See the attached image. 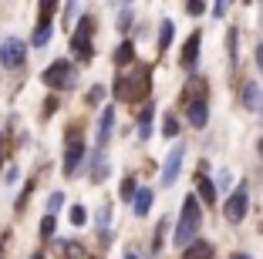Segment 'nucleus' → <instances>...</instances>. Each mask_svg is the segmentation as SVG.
<instances>
[{
	"mask_svg": "<svg viewBox=\"0 0 263 259\" xmlns=\"http://www.w3.org/2000/svg\"><path fill=\"white\" fill-rule=\"evenodd\" d=\"M199 226H202V212H199V198L196 195H189L186 202H182V215H179V222H176V236H172V243L176 246H193L196 243V232H199Z\"/></svg>",
	"mask_w": 263,
	"mask_h": 259,
	"instance_id": "1",
	"label": "nucleus"
},
{
	"mask_svg": "<svg viewBox=\"0 0 263 259\" xmlns=\"http://www.w3.org/2000/svg\"><path fill=\"white\" fill-rule=\"evenodd\" d=\"M148 88H152V77L148 71H135V74H122L115 81V98L122 101H135V98H145Z\"/></svg>",
	"mask_w": 263,
	"mask_h": 259,
	"instance_id": "2",
	"label": "nucleus"
},
{
	"mask_svg": "<svg viewBox=\"0 0 263 259\" xmlns=\"http://www.w3.org/2000/svg\"><path fill=\"white\" fill-rule=\"evenodd\" d=\"M91 31H95V21H91V17H81V21H78L74 37H71V51L78 54V61H91V57H95V47H91Z\"/></svg>",
	"mask_w": 263,
	"mask_h": 259,
	"instance_id": "3",
	"label": "nucleus"
},
{
	"mask_svg": "<svg viewBox=\"0 0 263 259\" xmlns=\"http://www.w3.org/2000/svg\"><path fill=\"white\" fill-rule=\"evenodd\" d=\"M44 84L47 88H58V91H64V88H71L74 84V64L71 61H51L44 68Z\"/></svg>",
	"mask_w": 263,
	"mask_h": 259,
	"instance_id": "4",
	"label": "nucleus"
},
{
	"mask_svg": "<svg viewBox=\"0 0 263 259\" xmlns=\"http://www.w3.org/2000/svg\"><path fill=\"white\" fill-rule=\"evenodd\" d=\"M247 209H250V195H247V185H240V189L226 198L223 212H226L230 222H243V219H247Z\"/></svg>",
	"mask_w": 263,
	"mask_h": 259,
	"instance_id": "5",
	"label": "nucleus"
},
{
	"mask_svg": "<svg viewBox=\"0 0 263 259\" xmlns=\"http://www.w3.org/2000/svg\"><path fill=\"white\" fill-rule=\"evenodd\" d=\"M24 54H27L24 41L10 37V41H4V44H0V64H4V68H21V64H24Z\"/></svg>",
	"mask_w": 263,
	"mask_h": 259,
	"instance_id": "6",
	"label": "nucleus"
},
{
	"mask_svg": "<svg viewBox=\"0 0 263 259\" xmlns=\"http://www.w3.org/2000/svg\"><path fill=\"white\" fill-rule=\"evenodd\" d=\"M182 158H186V145H176V148L169 152V158H165V165H162V185H172V182L179 178Z\"/></svg>",
	"mask_w": 263,
	"mask_h": 259,
	"instance_id": "7",
	"label": "nucleus"
},
{
	"mask_svg": "<svg viewBox=\"0 0 263 259\" xmlns=\"http://www.w3.org/2000/svg\"><path fill=\"white\" fill-rule=\"evenodd\" d=\"M81 158H85V145H81V138H68V155H64V175H74L78 165H81Z\"/></svg>",
	"mask_w": 263,
	"mask_h": 259,
	"instance_id": "8",
	"label": "nucleus"
},
{
	"mask_svg": "<svg viewBox=\"0 0 263 259\" xmlns=\"http://www.w3.org/2000/svg\"><path fill=\"white\" fill-rule=\"evenodd\" d=\"M182 259H213V243L196 239L193 246H186V249H182Z\"/></svg>",
	"mask_w": 263,
	"mask_h": 259,
	"instance_id": "9",
	"label": "nucleus"
},
{
	"mask_svg": "<svg viewBox=\"0 0 263 259\" xmlns=\"http://www.w3.org/2000/svg\"><path fill=\"white\" fill-rule=\"evenodd\" d=\"M186 114H189V125L202 128L206 118H209V105H206V101H193V105H186Z\"/></svg>",
	"mask_w": 263,
	"mask_h": 259,
	"instance_id": "10",
	"label": "nucleus"
},
{
	"mask_svg": "<svg viewBox=\"0 0 263 259\" xmlns=\"http://www.w3.org/2000/svg\"><path fill=\"white\" fill-rule=\"evenodd\" d=\"M111 125H115V108H105V114H101V122H98V145H105L111 135Z\"/></svg>",
	"mask_w": 263,
	"mask_h": 259,
	"instance_id": "11",
	"label": "nucleus"
},
{
	"mask_svg": "<svg viewBox=\"0 0 263 259\" xmlns=\"http://www.w3.org/2000/svg\"><path fill=\"white\" fill-rule=\"evenodd\" d=\"M199 31L196 34H189V41H186V51H182V64H186V68H193L196 64V57H199Z\"/></svg>",
	"mask_w": 263,
	"mask_h": 259,
	"instance_id": "12",
	"label": "nucleus"
},
{
	"mask_svg": "<svg viewBox=\"0 0 263 259\" xmlns=\"http://www.w3.org/2000/svg\"><path fill=\"white\" fill-rule=\"evenodd\" d=\"M132 57H135V47H132V41H122L115 51V64L118 68H125V64H132Z\"/></svg>",
	"mask_w": 263,
	"mask_h": 259,
	"instance_id": "13",
	"label": "nucleus"
},
{
	"mask_svg": "<svg viewBox=\"0 0 263 259\" xmlns=\"http://www.w3.org/2000/svg\"><path fill=\"white\" fill-rule=\"evenodd\" d=\"M148 206H152V189H139V195H135V215H148Z\"/></svg>",
	"mask_w": 263,
	"mask_h": 259,
	"instance_id": "14",
	"label": "nucleus"
},
{
	"mask_svg": "<svg viewBox=\"0 0 263 259\" xmlns=\"http://www.w3.org/2000/svg\"><path fill=\"white\" fill-rule=\"evenodd\" d=\"M118 195H122V202H132V198L139 195V185H135V178H122V189H118Z\"/></svg>",
	"mask_w": 263,
	"mask_h": 259,
	"instance_id": "15",
	"label": "nucleus"
},
{
	"mask_svg": "<svg viewBox=\"0 0 263 259\" xmlns=\"http://www.w3.org/2000/svg\"><path fill=\"white\" fill-rule=\"evenodd\" d=\"M47 41H51V21H47V24H37V31H34L31 44H34V47H41V44H47Z\"/></svg>",
	"mask_w": 263,
	"mask_h": 259,
	"instance_id": "16",
	"label": "nucleus"
},
{
	"mask_svg": "<svg viewBox=\"0 0 263 259\" xmlns=\"http://www.w3.org/2000/svg\"><path fill=\"white\" fill-rule=\"evenodd\" d=\"M54 229H58V219H54V212H47L44 219H41V239H51Z\"/></svg>",
	"mask_w": 263,
	"mask_h": 259,
	"instance_id": "17",
	"label": "nucleus"
},
{
	"mask_svg": "<svg viewBox=\"0 0 263 259\" xmlns=\"http://www.w3.org/2000/svg\"><path fill=\"white\" fill-rule=\"evenodd\" d=\"M199 198L202 202H216V185L209 178H199Z\"/></svg>",
	"mask_w": 263,
	"mask_h": 259,
	"instance_id": "18",
	"label": "nucleus"
},
{
	"mask_svg": "<svg viewBox=\"0 0 263 259\" xmlns=\"http://www.w3.org/2000/svg\"><path fill=\"white\" fill-rule=\"evenodd\" d=\"M172 21H162V31H159V51H165V47L172 44Z\"/></svg>",
	"mask_w": 263,
	"mask_h": 259,
	"instance_id": "19",
	"label": "nucleus"
},
{
	"mask_svg": "<svg viewBox=\"0 0 263 259\" xmlns=\"http://www.w3.org/2000/svg\"><path fill=\"white\" fill-rule=\"evenodd\" d=\"M162 135H169V138L179 135V118H176V114H165V118H162Z\"/></svg>",
	"mask_w": 263,
	"mask_h": 259,
	"instance_id": "20",
	"label": "nucleus"
},
{
	"mask_svg": "<svg viewBox=\"0 0 263 259\" xmlns=\"http://www.w3.org/2000/svg\"><path fill=\"white\" fill-rule=\"evenodd\" d=\"M71 222H74V226H85V222H88V209L74 206V209H71Z\"/></svg>",
	"mask_w": 263,
	"mask_h": 259,
	"instance_id": "21",
	"label": "nucleus"
},
{
	"mask_svg": "<svg viewBox=\"0 0 263 259\" xmlns=\"http://www.w3.org/2000/svg\"><path fill=\"white\" fill-rule=\"evenodd\" d=\"M101 98H105V88H101V84H95L91 91H88V101H91V105H98Z\"/></svg>",
	"mask_w": 263,
	"mask_h": 259,
	"instance_id": "22",
	"label": "nucleus"
},
{
	"mask_svg": "<svg viewBox=\"0 0 263 259\" xmlns=\"http://www.w3.org/2000/svg\"><path fill=\"white\" fill-rule=\"evenodd\" d=\"M243 98H247V108H253V98H256V88H253V84H247V88H243Z\"/></svg>",
	"mask_w": 263,
	"mask_h": 259,
	"instance_id": "23",
	"label": "nucleus"
},
{
	"mask_svg": "<svg viewBox=\"0 0 263 259\" xmlns=\"http://www.w3.org/2000/svg\"><path fill=\"white\" fill-rule=\"evenodd\" d=\"M54 111H58V101L47 98V101H44V114H54Z\"/></svg>",
	"mask_w": 263,
	"mask_h": 259,
	"instance_id": "24",
	"label": "nucleus"
},
{
	"mask_svg": "<svg viewBox=\"0 0 263 259\" xmlns=\"http://www.w3.org/2000/svg\"><path fill=\"white\" fill-rule=\"evenodd\" d=\"M186 10H189V14L196 17V14H202V10H206V7H202V4H196V0H193V4H186Z\"/></svg>",
	"mask_w": 263,
	"mask_h": 259,
	"instance_id": "25",
	"label": "nucleus"
},
{
	"mask_svg": "<svg viewBox=\"0 0 263 259\" xmlns=\"http://www.w3.org/2000/svg\"><path fill=\"white\" fill-rule=\"evenodd\" d=\"M256 68H260V71H263V44H260V47H256Z\"/></svg>",
	"mask_w": 263,
	"mask_h": 259,
	"instance_id": "26",
	"label": "nucleus"
},
{
	"mask_svg": "<svg viewBox=\"0 0 263 259\" xmlns=\"http://www.w3.org/2000/svg\"><path fill=\"white\" fill-rule=\"evenodd\" d=\"M230 259H253V256H247V252H233Z\"/></svg>",
	"mask_w": 263,
	"mask_h": 259,
	"instance_id": "27",
	"label": "nucleus"
},
{
	"mask_svg": "<svg viewBox=\"0 0 263 259\" xmlns=\"http://www.w3.org/2000/svg\"><path fill=\"white\" fill-rule=\"evenodd\" d=\"M125 259H139V256H135V252H125Z\"/></svg>",
	"mask_w": 263,
	"mask_h": 259,
	"instance_id": "28",
	"label": "nucleus"
},
{
	"mask_svg": "<svg viewBox=\"0 0 263 259\" xmlns=\"http://www.w3.org/2000/svg\"><path fill=\"white\" fill-rule=\"evenodd\" d=\"M256 148H260V155H263V138H260V142H256Z\"/></svg>",
	"mask_w": 263,
	"mask_h": 259,
	"instance_id": "29",
	"label": "nucleus"
},
{
	"mask_svg": "<svg viewBox=\"0 0 263 259\" xmlns=\"http://www.w3.org/2000/svg\"><path fill=\"white\" fill-rule=\"evenodd\" d=\"M31 259H44V256H41V252H37V256H31Z\"/></svg>",
	"mask_w": 263,
	"mask_h": 259,
	"instance_id": "30",
	"label": "nucleus"
}]
</instances>
